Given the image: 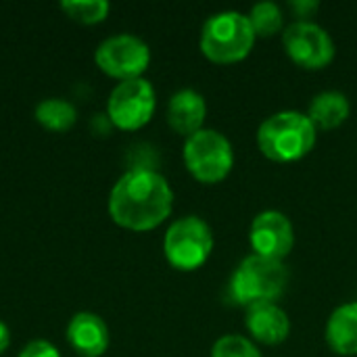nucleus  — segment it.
<instances>
[{
  "instance_id": "10",
  "label": "nucleus",
  "mask_w": 357,
  "mask_h": 357,
  "mask_svg": "<svg viewBox=\"0 0 357 357\" xmlns=\"http://www.w3.org/2000/svg\"><path fill=\"white\" fill-rule=\"evenodd\" d=\"M249 243L255 255L284 261L295 247L293 222L276 209L257 213L249 228Z\"/></svg>"
},
{
  "instance_id": "11",
  "label": "nucleus",
  "mask_w": 357,
  "mask_h": 357,
  "mask_svg": "<svg viewBox=\"0 0 357 357\" xmlns=\"http://www.w3.org/2000/svg\"><path fill=\"white\" fill-rule=\"evenodd\" d=\"M245 326L249 335L264 345H280L291 335V318L274 301H264L247 307Z\"/></svg>"
},
{
  "instance_id": "13",
  "label": "nucleus",
  "mask_w": 357,
  "mask_h": 357,
  "mask_svg": "<svg viewBox=\"0 0 357 357\" xmlns=\"http://www.w3.org/2000/svg\"><path fill=\"white\" fill-rule=\"evenodd\" d=\"M205 117H207V102L203 94H199L197 90L182 88L167 102V123L176 134L184 138L203 130Z\"/></svg>"
},
{
  "instance_id": "2",
  "label": "nucleus",
  "mask_w": 357,
  "mask_h": 357,
  "mask_svg": "<svg viewBox=\"0 0 357 357\" xmlns=\"http://www.w3.org/2000/svg\"><path fill=\"white\" fill-rule=\"evenodd\" d=\"M318 140V130L301 111H278L261 121L257 146L274 163H295L307 157Z\"/></svg>"
},
{
  "instance_id": "17",
  "label": "nucleus",
  "mask_w": 357,
  "mask_h": 357,
  "mask_svg": "<svg viewBox=\"0 0 357 357\" xmlns=\"http://www.w3.org/2000/svg\"><path fill=\"white\" fill-rule=\"evenodd\" d=\"M249 21L257 38H272L284 31V15L282 8L274 2H257L249 10Z\"/></svg>"
},
{
  "instance_id": "21",
  "label": "nucleus",
  "mask_w": 357,
  "mask_h": 357,
  "mask_svg": "<svg viewBox=\"0 0 357 357\" xmlns=\"http://www.w3.org/2000/svg\"><path fill=\"white\" fill-rule=\"evenodd\" d=\"M320 8V2L316 0H295L291 2V10L295 13V21H312L314 13Z\"/></svg>"
},
{
  "instance_id": "20",
  "label": "nucleus",
  "mask_w": 357,
  "mask_h": 357,
  "mask_svg": "<svg viewBox=\"0 0 357 357\" xmlns=\"http://www.w3.org/2000/svg\"><path fill=\"white\" fill-rule=\"evenodd\" d=\"M19 357H61V354H59V349H56L52 343L40 339V341L27 343V345L21 349Z\"/></svg>"
},
{
  "instance_id": "19",
  "label": "nucleus",
  "mask_w": 357,
  "mask_h": 357,
  "mask_svg": "<svg viewBox=\"0 0 357 357\" xmlns=\"http://www.w3.org/2000/svg\"><path fill=\"white\" fill-rule=\"evenodd\" d=\"M211 357H261V354L251 339L243 335H226L213 343Z\"/></svg>"
},
{
  "instance_id": "9",
  "label": "nucleus",
  "mask_w": 357,
  "mask_h": 357,
  "mask_svg": "<svg viewBox=\"0 0 357 357\" xmlns=\"http://www.w3.org/2000/svg\"><path fill=\"white\" fill-rule=\"evenodd\" d=\"M98 69L119 82L142 77L151 65V48L132 33H117L98 44L94 52Z\"/></svg>"
},
{
  "instance_id": "1",
  "label": "nucleus",
  "mask_w": 357,
  "mask_h": 357,
  "mask_svg": "<svg viewBox=\"0 0 357 357\" xmlns=\"http://www.w3.org/2000/svg\"><path fill=\"white\" fill-rule=\"evenodd\" d=\"M174 209L169 182L153 167L128 169L111 188L109 215L132 232H149L161 226Z\"/></svg>"
},
{
  "instance_id": "8",
  "label": "nucleus",
  "mask_w": 357,
  "mask_h": 357,
  "mask_svg": "<svg viewBox=\"0 0 357 357\" xmlns=\"http://www.w3.org/2000/svg\"><path fill=\"white\" fill-rule=\"evenodd\" d=\"M287 56L301 69L318 71L335 61V42L331 33L314 21H293L282 31Z\"/></svg>"
},
{
  "instance_id": "6",
  "label": "nucleus",
  "mask_w": 357,
  "mask_h": 357,
  "mask_svg": "<svg viewBox=\"0 0 357 357\" xmlns=\"http://www.w3.org/2000/svg\"><path fill=\"white\" fill-rule=\"evenodd\" d=\"M213 230L199 215H184L176 220L163 238V253L167 264L180 272H195L207 264L213 251Z\"/></svg>"
},
{
  "instance_id": "5",
  "label": "nucleus",
  "mask_w": 357,
  "mask_h": 357,
  "mask_svg": "<svg viewBox=\"0 0 357 357\" xmlns=\"http://www.w3.org/2000/svg\"><path fill=\"white\" fill-rule=\"evenodd\" d=\"M182 157L188 174L201 184H220L234 167V149L230 140L213 128H203L188 136Z\"/></svg>"
},
{
  "instance_id": "15",
  "label": "nucleus",
  "mask_w": 357,
  "mask_h": 357,
  "mask_svg": "<svg viewBox=\"0 0 357 357\" xmlns=\"http://www.w3.org/2000/svg\"><path fill=\"white\" fill-rule=\"evenodd\" d=\"M351 105L349 98L339 90H324L314 96L307 109V117L316 130H337L349 119Z\"/></svg>"
},
{
  "instance_id": "3",
  "label": "nucleus",
  "mask_w": 357,
  "mask_h": 357,
  "mask_svg": "<svg viewBox=\"0 0 357 357\" xmlns=\"http://www.w3.org/2000/svg\"><path fill=\"white\" fill-rule=\"evenodd\" d=\"M255 31L245 13L222 10L211 15L201 29V52L218 65H232L247 59L255 46Z\"/></svg>"
},
{
  "instance_id": "18",
  "label": "nucleus",
  "mask_w": 357,
  "mask_h": 357,
  "mask_svg": "<svg viewBox=\"0 0 357 357\" xmlns=\"http://www.w3.org/2000/svg\"><path fill=\"white\" fill-rule=\"evenodd\" d=\"M61 10L77 23L94 25L107 19L111 4L107 0H63Z\"/></svg>"
},
{
  "instance_id": "12",
  "label": "nucleus",
  "mask_w": 357,
  "mask_h": 357,
  "mask_svg": "<svg viewBox=\"0 0 357 357\" xmlns=\"http://www.w3.org/2000/svg\"><path fill=\"white\" fill-rule=\"evenodd\" d=\"M67 341L79 357H100L111 343L109 326L92 312H79L67 324Z\"/></svg>"
},
{
  "instance_id": "7",
  "label": "nucleus",
  "mask_w": 357,
  "mask_h": 357,
  "mask_svg": "<svg viewBox=\"0 0 357 357\" xmlns=\"http://www.w3.org/2000/svg\"><path fill=\"white\" fill-rule=\"evenodd\" d=\"M155 107L157 94L153 84L144 77H136L119 82L111 90L107 102V117L111 126L126 132H136L153 119Z\"/></svg>"
},
{
  "instance_id": "22",
  "label": "nucleus",
  "mask_w": 357,
  "mask_h": 357,
  "mask_svg": "<svg viewBox=\"0 0 357 357\" xmlns=\"http://www.w3.org/2000/svg\"><path fill=\"white\" fill-rule=\"evenodd\" d=\"M8 345H10V333H8L6 324L0 322V356L8 349Z\"/></svg>"
},
{
  "instance_id": "4",
  "label": "nucleus",
  "mask_w": 357,
  "mask_h": 357,
  "mask_svg": "<svg viewBox=\"0 0 357 357\" xmlns=\"http://www.w3.org/2000/svg\"><path fill=\"white\" fill-rule=\"evenodd\" d=\"M287 284H289V270L284 261L251 253L232 272L228 293L236 305L251 307L264 301L276 303L284 295Z\"/></svg>"
},
{
  "instance_id": "14",
  "label": "nucleus",
  "mask_w": 357,
  "mask_h": 357,
  "mask_svg": "<svg viewBox=\"0 0 357 357\" xmlns=\"http://www.w3.org/2000/svg\"><path fill=\"white\" fill-rule=\"evenodd\" d=\"M326 345L341 357L357 356V301L339 305L324 328Z\"/></svg>"
},
{
  "instance_id": "16",
  "label": "nucleus",
  "mask_w": 357,
  "mask_h": 357,
  "mask_svg": "<svg viewBox=\"0 0 357 357\" xmlns=\"http://www.w3.org/2000/svg\"><path fill=\"white\" fill-rule=\"evenodd\" d=\"M36 119L50 132H67L77 121V111L65 98H44L36 107Z\"/></svg>"
}]
</instances>
